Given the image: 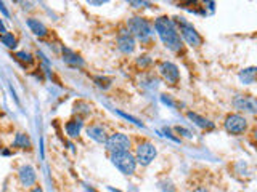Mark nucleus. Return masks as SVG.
Returning <instances> with one entry per match:
<instances>
[{
    "label": "nucleus",
    "mask_w": 257,
    "mask_h": 192,
    "mask_svg": "<svg viewBox=\"0 0 257 192\" xmlns=\"http://www.w3.org/2000/svg\"><path fill=\"white\" fill-rule=\"evenodd\" d=\"M240 80L244 83V85H252L254 80H256V67H248V69H243V71L240 72Z\"/></svg>",
    "instance_id": "a211bd4d"
},
{
    "label": "nucleus",
    "mask_w": 257,
    "mask_h": 192,
    "mask_svg": "<svg viewBox=\"0 0 257 192\" xmlns=\"http://www.w3.org/2000/svg\"><path fill=\"white\" fill-rule=\"evenodd\" d=\"M128 34L134 38H138L140 42H148L153 37V29H151L150 22L142 16H134L127 21Z\"/></svg>",
    "instance_id": "f03ea898"
},
{
    "label": "nucleus",
    "mask_w": 257,
    "mask_h": 192,
    "mask_svg": "<svg viewBox=\"0 0 257 192\" xmlns=\"http://www.w3.org/2000/svg\"><path fill=\"white\" fill-rule=\"evenodd\" d=\"M18 178H20V183L22 184V186H26V188L36 186L37 173L34 170V167H31V165H21L20 170H18Z\"/></svg>",
    "instance_id": "1a4fd4ad"
},
{
    "label": "nucleus",
    "mask_w": 257,
    "mask_h": 192,
    "mask_svg": "<svg viewBox=\"0 0 257 192\" xmlns=\"http://www.w3.org/2000/svg\"><path fill=\"white\" fill-rule=\"evenodd\" d=\"M14 58H16L18 61H21V63H24V64H31L34 58L31 53H28V51H16L14 53Z\"/></svg>",
    "instance_id": "aec40b11"
},
{
    "label": "nucleus",
    "mask_w": 257,
    "mask_h": 192,
    "mask_svg": "<svg viewBox=\"0 0 257 192\" xmlns=\"http://www.w3.org/2000/svg\"><path fill=\"white\" fill-rule=\"evenodd\" d=\"M154 29L160 38L162 40L164 47L169 48L170 51H180L184 47L182 38L178 35V30L174 24V21L168 16H161L154 21Z\"/></svg>",
    "instance_id": "f257e3e1"
},
{
    "label": "nucleus",
    "mask_w": 257,
    "mask_h": 192,
    "mask_svg": "<svg viewBox=\"0 0 257 192\" xmlns=\"http://www.w3.org/2000/svg\"><path fill=\"white\" fill-rule=\"evenodd\" d=\"M176 132H177L178 135H184V136H186V138H192V132H190V130L184 128V127H177V128H176Z\"/></svg>",
    "instance_id": "5701e85b"
},
{
    "label": "nucleus",
    "mask_w": 257,
    "mask_h": 192,
    "mask_svg": "<svg viewBox=\"0 0 257 192\" xmlns=\"http://www.w3.org/2000/svg\"><path fill=\"white\" fill-rule=\"evenodd\" d=\"M236 109L240 111H244V112H251L254 114L257 111V106H256V101L254 98H249V96H238L235 98V101H233Z\"/></svg>",
    "instance_id": "9b49d317"
},
{
    "label": "nucleus",
    "mask_w": 257,
    "mask_h": 192,
    "mask_svg": "<svg viewBox=\"0 0 257 192\" xmlns=\"http://www.w3.org/2000/svg\"><path fill=\"white\" fill-rule=\"evenodd\" d=\"M137 64H138V66H142V67L150 66V64H151V58H150V56H146V55H143V56H140V58H138Z\"/></svg>",
    "instance_id": "4be33fe9"
},
{
    "label": "nucleus",
    "mask_w": 257,
    "mask_h": 192,
    "mask_svg": "<svg viewBox=\"0 0 257 192\" xmlns=\"http://www.w3.org/2000/svg\"><path fill=\"white\" fill-rule=\"evenodd\" d=\"M118 48L126 53V55H130L135 50V38L127 32V30H122V34L118 37Z\"/></svg>",
    "instance_id": "9d476101"
},
{
    "label": "nucleus",
    "mask_w": 257,
    "mask_h": 192,
    "mask_svg": "<svg viewBox=\"0 0 257 192\" xmlns=\"http://www.w3.org/2000/svg\"><path fill=\"white\" fill-rule=\"evenodd\" d=\"M111 164L114 165L118 170L128 176L135 173V168H137V160H135L134 154L130 152H114L111 154Z\"/></svg>",
    "instance_id": "7ed1b4c3"
},
{
    "label": "nucleus",
    "mask_w": 257,
    "mask_h": 192,
    "mask_svg": "<svg viewBox=\"0 0 257 192\" xmlns=\"http://www.w3.org/2000/svg\"><path fill=\"white\" fill-rule=\"evenodd\" d=\"M177 24H178V35L182 38V42L185 40L190 47H200L202 43V38L200 35V32L193 27V24H190L188 21H185L184 18H178L177 19Z\"/></svg>",
    "instance_id": "20e7f679"
},
{
    "label": "nucleus",
    "mask_w": 257,
    "mask_h": 192,
    "mask_svg": "<svg viewBox=\"0 0 257 192\" xmlns=\"http://www.w3.org/2000/svg\"><path fill=\"white\" fill-rule=\"evenodd\" d=\"M84 127V122H82V117H78V119H72L66 124V133L70 138H78L80 135V130Z\"/></svg>",
    "instance_id": "4468645a"
},
{
    "label": "nucleus",
    "mask_w": 257,
    "mask_h": 192,
    "mask_svg": "<svg viewBox=\"0 0 257 192\" xmlns=\"http://www.w3.org/2000/svg\"><path fill=\"white\" fill-rule=\"evenodd\" d=\"M86 191H87V192H96L94 188H90V186H86Z\"/></svg>",
    "instance_id": "cd10ccee"
},
{
    "label": "nucleus",
    "mask_w": 257,
    "mask_h": 192,
    "mask_svg": "<svg viewBox=\"0 0 257 192\" xmlns=\"http://www.w3.org/2000/svg\"><path fill=\"white\" fill-rule=\"evenodd\" d=\"M156 156H158L156 146L150 141H143L137 146L134 157H135V160H137V164H140L142 167H148L156 159Z\"/></svg>",
    "instance_id": "39448f33"
},
{
    "label": "nucleus",
    "mask_w": 257,
    "mask_h": 192,
    "mask_svg": "<svg viewBox=\"0 0 257 192\" xmlns=\"http://www.w3.org/2000/svg\"><path fill=\"white\" fill-rule=\"evenodd\" d=\"M0 42H2L6 48H14L16 47V37H14L12 32H5V34H2L0 35Z\"/></svg>",
    "instance_id": "6ab92c4d"
},
{
    "label": "nucleus",
    "mask_w": 257,
    "mask_h": 192,
    "mask_svg": "<svg viewBox=\"0 0 257 192\" xmlns=\"http://www.w3.org/2000/svg\"><path fill=\"white\" fill-rule=\"evenodd\" d=\"M224 127L226 133H230L233 136H240L248 130V120L244 115L241 114H230L226 115Z\"/></svg>",
    "instance_id": "423d86ee"
},
{
    "label": "nucleus",
    "mask_w": 257,
    "mask_h": 192,
    "mask_svg": "<svg viewBox=\"0 0 257 192\" xmlns=\"http://www.w3.org/2000/svg\"><path fill=\"white\" fill-rule=\"evenodd\" d=\"M87 135L88 138H92L95 143H100V144H104L106 141V132H104V128L102 125H90L87 128Z\"/></svg>",
    "instance_id": "ddd939ff"
},
{
    "label": "nucleus",
    "mask_w": 257,
    "mask_h": 192,
    "mask_svg": "<svg viewBox=\"0 0 257 192\" xmlns=\"http://www.w3.org/2000/svg\"><path fill=\"white\" fill-rule=\"evenodd\" d=\"M31 192H44V189H42L40 186H34Z\"/></svg>",
    "instance_id": "bb28decb"
},
{
    "label": "nucleus",
    "mask_w": 257,
    "mask_h": 192,
    "mask_svg": "<svg viewBox=\"0 0 257 192\" xmlns=\"http://www.w3.org/2000/svg\"><path fill=\"white\" fill-rule=\"evenodd\" d=\"M193 192H208V189H206V188H202V186H200V188H196Z\"/></svg>",
    "instance_id": "a878e982"
},
{
    "label": "nucleus",
    "mask_w": 257,
    "mask_h": 192,
    "mask_svg": "<svg viewBox=\"0 0 257 192\" xmlns=\"http://www.w3.org/2000/svg\"><path fill=\"white\" fill-rule=\"evenodd\" d=\"M111 79L110 77H95V83H96V87L98 88H103V90H106L111 87Z\"/></svg>",
    "instance_id": "412c9836"
},
{
    "label": "nucleus",
    "mask_w": 257,
    "mask_h": 192,
    "mask_svg": "<svg viewBox=\"0 0 257 192\" xmlns=\"http://www.w3.org/2000/svg\"><path fill=\"white\" fill-rule=\"evenodd\" d=\"M108 189H110L111 192H120V191H116V189H112V188H108Z\"/></svg>",
    "instance_id": "c85d7f7f"
},
{
    "label": "nucleus",
    "mask_w": 257,
    "mask_h": 192,
    "mask_svg": "<svg viewBox=\"0 0 257 192\" xmlns=\"http://www.w3.org/2000/svg\"><path fill=\"white\" fill-rule=\"evenodd\" d=\"M26 24H28V27H29V29H31V32H32L34 35H37V37H45V35L48 34V29H47V26H45L40 19H36V18H28Z\"/></svg>",
    "instance_id": "f8f14e48"
},
{
    "label": "nucleus",
    "mask_w": 257,
    "mask_h": 192,
    "mask_svg": "<svg viewBox=\"0 0 257 192\" xmlns=\"http://www.w3.org/2000/svg\"><path fill=\"white\" fill-rule=\"evenodd\" d=\"M186 117L190 119L194 125H198L200 128H206V130H212V128H214V124H212V122H209L208 119H204V117H201V115L194 114V112H188V114H186Z\"/></svg>",
    "instance_id": "dca6fc26"
},
{
    "label": "nucleus",
    "mask_w": 257,
    "mask_h": 192,
    "mask_svg": "<svg viewBox=\"0 0 257 192\" xmlns=\"http://www.w3.org/2000/svg\"><path fill=\"white\" fill-rule=\"evenodd\" d=\"M63 59H64V63H68L70 66H74V67H78V66H84V61H82V58L80 56H78L76 55L74 51H71V50H68V48H64L63 50Z\"/></svg>",
    "instance_id": "f3484780"
},
{
    "label": "nucleus",
    "mask_w": 257,
    "mask_h": 192,
    "mask_svg": "<svg viewBox=\"0 0 257 192\" xmlns=\"http://www.w3.org/2000/svg\"><path fill=\"white\" fill-rule=\"evenodd\" d=\"M160 72L162 75V79L166 82L172 83V85L180 80V71H178V67H177V64L170 63V61H164V63L160 64Z\"/></svg>",
    "instance_id": "6e6552de"
},
{
    "label": "nucleus",
    "mask_w": 257,
    "mask_h": 192,
    "mask_svg": "<svg viewBox=\"0 0 257 192\" xmlns=\"http://www.w3.org/2000/svg\"><path fill=\"white\" fill-rule=\"evenodd\" d=\"M0 10H2V13L5 14V16H6V18H8V16H10V13H8V10H6V8H5V3H4V2H0Z\"/></svg>",
    "instance_id": "b1692460"
},
{
    "label": "nucleus",
    "mask_w": 257,
    "mask_h": 192,
    "mask_svg": "<svg viewBox=\"0 0 257 192\" xmlns=\"http://www.w3.org/2000/svg\"><path fill=\"white\" fill-rule=\"evenodd\" d=\"M13 148H18V149H31V138H29V135L26 133H16V136H14L13 140Z\"/></svg>",
    "instance_id": "2eb2a0df"
},
{
    "label": "nucleus",
    "mask_w": 257,
    "mask_h": 192,
    "mask_svg": "<svg viewBox=\"0 0 257 192\" xmlns=\"http://www.w3.org/2000/svg\"><path fill=\"white\" fill-rule=\"evenodd\" d=\"M5 32H6V27H5V24H4V21L0 19V35L5 34Z\"/></svg>",
    "instance_id": "393cba45"
},
{
    "label": "nucleus",
    "mask_w": 257,
    "mask_h": 192,
    "mask_svg": "<svg viewBox=\"0 0 257 192\" xmlns=\"http://www.w3.org/2000/svg\"><path fill=\"white\" fill-rule=\"evenodd\" d=\"M104 146H106V149L111 154H114V152H127L128 149H130V140H128V136L124 135V133H114V135H110L106 138Z\"/></svg>",
    "instance_id": "0eeeda50"
}]
</instances>
